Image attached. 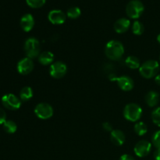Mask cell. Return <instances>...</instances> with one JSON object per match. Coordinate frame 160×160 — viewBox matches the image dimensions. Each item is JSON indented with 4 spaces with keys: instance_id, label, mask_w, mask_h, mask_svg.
Segmentation results:
<instances>
[{
    "instance_id": "6da1fadb",
    "label": "cell",
    "mask_w": 160,
    "mask_h": 160,
    "mask_svg": "<svg viewBox=\"0 0 160 160\" xmlns=\"http://www.w3.org/2000/svg\"><path fill=\"white\" fill-rule=\"evenodd\" d=\"M105 53L110 60H120L124 53V47L123 44L117 40L109 41L105 48Z\"/></svg>"
},
{
    "instance_id": "7a4b0ae2",
    "label": "cell",
    "mask_w": 160,
    "mask_h": 160,
    "mask_svg": "<svg viewBox=\"0 0 160 160\" xmlns=\"http://www.w3.org/2000/svg\"><path fill=\"white\" fill-rule=\"evenodd\" d=\"M159 70V64L156 60H148L141 65L139 68L140 74L143 78L150 79L157 75Z\"/></svg>"
},
{
    "instance_id": "3957f363",
    "label": "cell",
    "mask_w": 160,
    "mask_h": 160,
    "mask_svg": "<svg viewBox=\"0 0 160 160\" xmlns=\"http://www.w3.org/2000/svg\"><path fill=\"white\" fill-rule=\"evenodd\" d=\"M145 6L140 0H131L126 6V13L131 19H138L142 15Z\"/></svg>"
},
{
    "instance_id": "277c9868",
    "label": "cell",
    "mask_w": 160,
    "mask_h": 160,
    "mask_svg": "<svg viewBox=\"0 0 160 160\" xmlns=\"http://www.w3.org/2000/svg\"><path fill=\"white\" fill-rule=\"evenodd\" d=\"M142 109L136 103H130L123 109V116L131 122H136L142 117Z\"/></svg>"
},
{
    "instance_id": "5b68a950",
    "label": "cell",
    "mask_w": 160,
    "mask_h": 160,
    "mask_svg": "<svg viewBox=\"0 0 160 160\" xmlns=\"http://www.w3.org/2000/svg\"><path fill=\"white\" fill-rule=\"evenodd\" d=\"M24 51L27 56L30 59L38 57L40 55V43L35 38H29L24 44Z\"/></svg>"
},
{
    "instance_id": "8992f818",
    "label": "cell",
    "mask_w": 160,
    "mask_h": 160,
    "mask_svg": "<svg viewBox=\"0 0 160 160\" xmlns=\"http://www.w3.org/2000/svg\"><path fill=\"white\" fill-rule=\"evenodd\" d=\"M34 113L42 120H47L52 117L53 109L49 104L45 102L39 103L34 108Z\"/></svg>"
},
{
    "instance_id": "52a82bcc",
    "label": "cell",
    "mask_w": 160,
    "mask_h": 160,
    "mask_svg": "<svg viewBox=\"0 0 160 160\" xmlns=\"http://www.w3.org/2000/svg\"><path fill=\"white\" fill-rule=\"evenodd\" d=\"M2 103L9 110H17L21 106V100L13 94H6L2 98Z\"/></svg>"
},
{
    "instance_id": "ba28073f",
    "label": "cell",
    "mask_w": 160,
    "mask_h": 160,
    "mask_svg": "<svg viewBox=\"0 0 160 160\" xmlns=\"http://www.w3.org/2000/svg\"><path fill=\"white\" fill-rule=\"evenodd\" d=\"M67 72V67L64 62L61 61H57L54 62L52 64H51L49 69L50 75L53 78L56 79H59V78H63Z\"/></svg>"
},
{
    "instance_id": "9c48e42d",
    "label": "cell",
    "mask_w": 160,
    "mask_h": 160,
    "mask_svg": "<svg viewBox=\"0 0 160 160\" xmlns=\"http://www.w3.org/2000/svg\"><path fill=\"white\" fill-rule=\"evenodd\" d=\"M152 148V144L146 140H142L134 146V153L138 157H145L149 154Z\"/></svg>"
},
{
    "instance_id": "30bf717a",
    "label": "cell",
    "mask_w": 160,
    "mask_h": 160,
    "mask_svg": "<svg viewBox=\"0 0 160 160\" xmlns=\"http://www.w3.org/2000/svg\"><path fill=\"white\" fill-rule=\"evenodd\" d=\"M34 69V62L32 59L25 57L20 59L17 63V71L22 75H27L31 73Z\"/></svg>"
},
{
    "instance_id": "8fae6325",
    "label": "cell",
    "mask_w": 160,
    "mask_h": 160,
    "mask_svg": "<svg viewBox=\"0 0 160 160\" xmlns=\"http://www.w3.org/2000/svg\"><path fill=\"white\" fill-rule=\"evenodd\" d=\"M48 20L53 24H62L66 21L67 15L59 9H52L48 15Z\"/></svg>"
},
{
    "instance_id": "7c38bea8",
    "label": "cell",
    "mask_w": 160,
    "mask_h": 160,
    "mask_svg": "<svg viewBox=\"0 0 160 160\" xmlns=\"http://www.w3.org/2000/svg\"><path fill=\"white\" fill-rule=\"evenodd\" d=\"M115 81H117L120 88L123 91H125V92L132 90L133 88H134V81H133L132 78L126 76V75L118 77V78L117 77Z\"/></svg>"
},
{
    "instance_id": "4fadbf2b",
    "label": "cell",
    "mask_w": 160,
    "mask_h": 160,
    "mask_svg": "<svg viewBox=\"0 0 160 160\" xmlns=\"http://www.w3.org/2000/svg\"><path fill=\"white\" fill-rule=\"evenodd\" d=\"M34 26V19L30 13L23 15L20 19V27L25 32H29Z\"/></svg>"
},
{
    "instance_id": "5bb4252c",
    "label": "cell",
    "mask_w": 160,
    "mask_h": 160,
    "mask_svg": "<svg viewBox=\"0 0 160 160\" xmlns=\"http://www.w3.org/2000/svg\"><path fill=\"white\" fill-rule=\"evenodd\" d=\"M131 26V22L127 18H120L117 20L114 23V30L118 34L125 33Z\"/></svg>"
},
{
    "instance_id": "9a60e30c",
    "label": "cell",
    "mask_w": 160,
    "mask_h": 160,
    "mask_svg": "<svg viewBox=\"0 0 160 160\" xmlns=\"http://www.w3.org/2000/svg\"><path fill=\"white\" fill-rule=\"evenodd\" d=\"M110 138L114 145L120 146L125 142V134L120 130H112L110 132Z\"/></svg>"
},
{
    "instance_id": "2e32d148",
    "label": "cell",
    "mask_w": 160,
    "mask_h": 160,
    "mask_svg": "<svg viewBox=\"0 0 160 160\" xmlns=\"http://www.w3.org/2000/svg\"><path fill=\"white\" fill-rule=\"evenodd\" d=\"M159 102V95L155 91H150L145 95V102L149 107H155Z\"/></svg>"
},
{
    "instance_id": "e0dca14e",
    "label": "cell",
    "mask_w": 160,
    "mask_h": 160,
    "mask_svg": "<svg viewBox=\"0 0 160 160\" xmlns=\"http://www.w3.org/2000/svg\"><path fill=\"white\" fill-rule=\"evenodd\" d=\"M38 58V62L44 66L52 64L53 61H54V55L52 52L48 51H45L40 53Z\"/></svg>"
},
{
    "instance_id": "ac0fdd59",
    "label": "cell",
    "mask_w": 160,
    "mask_h": 160,
    "mask_svg": "<svg viewBox=\"0 0 160 160\" xmlns=\"http://www.w3.org/2000/svg\"><path fill=\"white\" fill-rule=\"evenodd\" d=\"M125 64L129 68L133 69V70H135V69L140 68L141 64H140V60H139L138 58H137L136 56H130L125 60Z\"/></svg>"
},
{
    "instance_id": "d6986e66",
    "label": "cell",
    "mask_w": 160,
    "mask_h": 160,
    "mask_svg": "<svg viewBox=\"0 0 160 160\" xmlns=\"http://www.w3.org/2000/svg\"><path fill=\"white\" fill-rule=\"evenodd\" d=\"M32 97H33V91L31 87L27 86V87L23 88L21 89V91H20V100L24 102L29 101Z\"/></svg>"
},
{
    "instance_id": "ffe728a7",
    "label": "cell",
    "mask_w": 160,
    "mask_h": 160,
    "mask_svg": "<svg viewBox=\"0 0 160 160\" xmlns=\"http://www.w3.org/2000/svg\"><path fill=\"white\" fill-rule=\"evenodd\" d=\"M2 125L4 131L8 134H14L17 130V124L12 120H6Z\"/></svg>"
},
{
    "instance_id": "44dd1931",
    "label": "cell",
    "mask_w": 160,
    "mask_h": 160,
    "mask_svg": "<svg viewBox=\"0 0 160 160\" xmlns=\"http://www.w3.org/2000/svg\"><path fill=\"white\" fill-rule=\"evenodd\" d=\"M134 132L139 136H143L148 131V128H147V125L145 124L143 122H138V123H136L134 125Z\"/></svg>"
},
{
    "instance_id": "7402d4cb",
    "label": "cell",
    "mask_w": 160,
    "mask_h": 160,
    "mask_svg": "<svg viewBox=\"0 0 160 160\" xmlns=\"http://www.w3.org/2000/svg\"><path fill=\"white\" fill-rule=\"evenodd\" d=\"M144 30H145V28H144V25L142 22L138 21V20H136L134 22L132 25V31L134 34L141 35V34H143Z\"/></svg>"
},
{
    "instance_id": "603a6c76",
    "label": "cell",
    "mask_w": 160,
    "mask_h": 160,
    "mask_svg": "<svg viewBox=\"0 0 160 160\" xmlns=\"http://www.w3.org/2000/svg\"><path fill=\"white\" fill-rule=\"evenodd\" d=\"M81 11L80 8L77 7V6H73L70 7V9L67 10V16L70 19H77L81 16Z\"/></svg>"
},
{
    "instance_id": "cb8c5ba5",
    "label": "cell",
    "mask_w": 160,
    "mask_h": 160,
    "mask_svg": "<svg viewBox=\"0 0 160 160\" xmlns=\"http://www.w3.org/2000/svg\"><path fill=\"white\" fill-rule=\"evenodd\" d=\"M27 4L31 8L34 9H38V8H41L45 4L46 0H26Z\"/></svg>"
},
{
    "instance_id": "d4e9b609",
    "label": "cell",
    "mask_w": 160,
    "mask_h": 160,
    "mask_svg": "<svg viewBox=\"0 0 160 160\" xmlns=\"http://www.w3.org/2000/svg\"><path fill=\"white\" fill-rule=\"evenodd\" d=\"M152 120L153 123L160 127V107H157L152 112Z\"/></svg>"
},
{
    "instance_id": "484cf974",
    "label": "cell",
    "mask_w": 160,
    "mask_h": 160,
    "mask_svg": "<svg viewBox=\"0 0 160 160\" xmlns=\"http://www.w3.org/2000/svg\"><path fill=\"white\" fill-rule=\"evenodd\" d=\"M152 142L156 149H160V131H157L153 134Z\"/></svg>"
},
{
    "instance_id": "4316f807",
    "label": "cell",
    "mask_w": 160,
    "mask_h": 160,
    "mask_svg": "<svg viewBox=\"0 0 160 160\" xmlns=\"http://www.w3.org/2000/svg\"><path fill=\"white\" fill-rule=\"evenodd\" d=\"M6 120V113L1 107H0V125L3 124Z\"/></svg>"
},
{
    "instance_id": "83f0119b",
    "label": "cell",
    "mask_w": 160,
    "mask_h": 160,
    "mask_svg": "<svg viewBox=\"0 0 160 160\" xmlns=\"http://www.w3.org/2000/svg\"><path fill=\"white\" fill-rule=\"evenodd\" d=\"M102 128L105 131H108V132H111V131H112V125H111L109 123H108V122H105V123H103Z\"/></svg>"
},
{
    "instance_id": "f1b7e54d",
    "label": "cell",
    "mask_w": 160,
    "mask_h": 160,
    "mask_svg": "<svg viewBox=\"0 0 160 160\" xmlns=\"http://www.w3.org/2000/svg\"><path fill=\"white\" fill-rule=\"evenodd\" d=\"M120 160H135L134 159V157L128 154H124L120 157Z\"/></svg>"
},
{
    "instance_id": "f546056e",
    "label": "cell",
    "mask_w": 160,
    "mask_h": 160,
    "mask_svg": "<svg viewBox=\"0 0 160 160\" xmlns=\"http://www.w3.org/2000/svg\"><path fill=\"white\" fill-rule=\"evenodd\" d=\"M154 159L155 160H160V149H156L154 152Z\"/></svg>"
},
{
    "instance_id": "4dcf8cb0",
    "label": "cell",
    "mask_w": 160,
    "mask_h": 160,
    "mask_svg": "<svg viewBox=\"0 0 160 160\" xmlns=\"http://www.w3.org/2000/svg\"><path fill=\"white\" fill-rule=\"evenodd\" d=\"M155 82L158 85H160V74H157L155 77Z\"/></svg>"
},
{
    "instance_id": "1f68e13d",
    "label": "cell",
    "mask_w": 160,
    "mask_h": 160,
    "mask_svg": "<svg viewBox=\"0 0 160 160\" xmlns=\"http://www.w3.org/2000/svg\"><path fill=\"white\" fill-rule=\"evenodd\" d=\"M157 41H158V42L160 44V34L157 36Z\"/></svg>"
},
{
    "instance_id": "d6a6232c",
    "label": "cell",
    "mask_w": 160,
    "mask_h": 160,
    "mask_svg": "<svg viewBox=\"0 0 160 160\" xmlns=\"http://www.w3.org/2000/svg\"><path fill=\"white\" fill-rule=\"evenodd\" d=\"M159 59H160V56H159Z\"/></svg>"
}]
</instances>
